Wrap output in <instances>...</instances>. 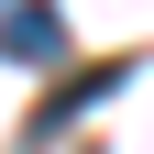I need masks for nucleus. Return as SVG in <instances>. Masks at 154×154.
I'll return each mask as SVG.
<instances>
[{
  "mask_svg": "<svg viewBox=\"0 0 154 154\" xmlns=\"http://www.w3.org/2000/svg\"><path fill=\"white\" fill-rule=\"evenodd\" d=\"M121 77H132V55H110V66H77L66 88H44V99H33V121H22V143H55V132H66L77 110H99L110 88H121Z\"/></svg>",
  "mask_w": 154,
  "mask_h": 154,
  "instance_id": "nucleus-1",
  "label": "nucleus"
},
{
  "mask_svg": "<svg viewBox=\"0 0 154 154\" xmlns=\"http://www.w3.org/2000/svg\"><path fill=\"white\" fill-rule=\"evenodd\" d=\"M66 55V11L55 0H11L0 11V66H55Z\"/></svg>",
  "mask_w": 154,
  "mask_h": 154,
  "instance_id": "nucleus-2",
  "label": "nucleus"
}]
</instances>
